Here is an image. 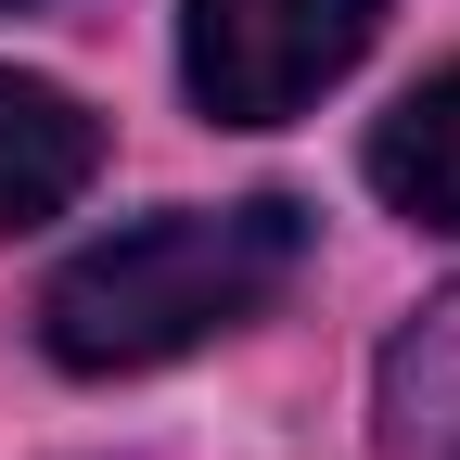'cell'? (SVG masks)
Here are the masks:
<instances>
[{
  "mask_svg": "<svg viewBox=\"0 0 460 460\" xmlns=\"http://www.w3.org/2000/svg\"><path fill=\"white\" fill-rule=\"evenodd\" d=\"M371 192L396 217H422V230H460V65H435L371 128Z\"/></svg>",
  "mask_w": 460,
  "mask_h": 460,
  "instance_id": "277c9868",
  "label": "cell"
},
{
  "mask_svg": "<svg viewBox=\"0 0 460 460\" xmlns=\"http://www.w3.org/2000/svg\"><path fill=\"white\" fill-rule=\"evenodd\" d=\"M295 256H307V205H281V192L166 205V217H141V230H115V243L51 269L39 345L65 371H154V358H180L205 332H243L295 281Z\"/></svg>",
  "mask_w": 460,
  "mask_h": 460,
  "instance_id": "6da1fadb",
  "label": "cell"
},
{
  "mask_svg": "<svg viewBox=\"0 0 460 460\" xmlns=\"http://www.w3.org/2000/svg\"><path fill=\"white\" fill-rule=\"evenodd\" d=\"M371 26H384V0H192L180 77L217 128H281L371 51Z\"/></svg>",
  "mask_w": 460,
  "mask_h": 460,
  "instance_id": "7a4b0ae2",
  "label": "cell"
},
{
  "mask_svg": "<svg viewBox=\"0 0 460 460\" xmlns=\"http://www.w3.org/2000/svg\"><path fill=\"white\" fill-rule=\"evenodd\" d=\"M384 447L396 460H460V281L396 332V358H384Z\"/></svg>",
  "mask_w": 460,
  "mask_h": 460,
  "instance_id": "5b68a950",
  "label": "cell"
},
{
  "mask_svg": "<svg viewBox=\"0 0 460 460\" xmlns=\"http://www.w3.org/2000/svg\"><path fill=\"white\" fill-rule=\"evenodd\" d=\"M90 166H102V115H90L77 90L0 65V230L65 217V205L90 192Z\"/></svg>",
  "mask_w": 460,
  "mask_h": 460,
  "instance_id": "3957f363",
  "label": "cell"
}]
</instances>
